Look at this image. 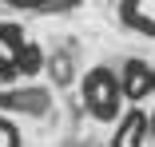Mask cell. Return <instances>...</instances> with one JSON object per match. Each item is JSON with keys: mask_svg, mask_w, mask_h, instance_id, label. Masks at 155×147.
Here are the masks:
<instances>
[{"mask_svg": "<svg viewBox=\"0 0 155 147\" xmlns=\"http://www.w3.org/2000/svg\"><path fill=\"white\" fill-rule=\"evenodd\" d=\"M40 68H44V52L24 32V24L0 20V83L12 87L16 80H32Z\"/></svg>", "mask_w": 155, "mask_h": 147, "instance_id": "1", "label": "cell"}, {"mask_svg": "<svg viewBox=\"0 0 155 147\" xmlns=\"http://www.w3.org/2000/svg\"><path fill=\"white\" fill-rule=\"evenodd\" d=\"M80 103L84 111L91 115V119H100V123H111L123 115V87H119V72L107 68V64H96V68H87L84 80H80Z\"/></svg>", "mask_w": 155, "mask_h": 147, "instance_id": "2", "label": "cell"}, {"mask_svg": "<svg viewBox=\"0 0 155 147\" xmlns=\"http://www.w3.org/2000/svg\"><path fill=\"white\" fill-rule=\"evenodd\" d=\"M115 72H119V87H123L127 107H143V100L155 96V64L139 60V56H127Z\"/></svg>", "mask_w": 155, "mask_h": 147, "instance_id": "3", "label": "cell"}, {"mask_svg": "<svg viewBox=\"0 0 155 147\" xmlns=\"http://www.w3.org/2000/svg\"><path fill=\"white\" fill-rule=\"evenodd\" d=\"M0 111L4 115H28V119H40L52 111V92L40 83H24V87H4L0 83Z\"/></svg>", "mask_w": 155, "mask_h": 147, "instance_id": "4", "label": "cell"}, {"mask_svg": "<svg viewBox=\"0 0 155 147\" xmlns=\"http://www.w3.org/2000/svg\"><path fill=\"white\" fill-rule=\"evenodd\" d=\"M147 139H151V111L123 107V115L111 127V147H143Z\"/></svg>", "mask_w": 155, "mask_h": 147, "instance_id": "5", "label": "cell"}, {"mask_svg": "<svg viewBox=\"0 0 155 147\" xmlns=\"http://www.w3.org/2000/svg\"><path fill=\"white\" fill-rule=\"evenodd\" d=\"M115 16L127 32H139V36L155 40V0H119Z\"/></svg>", "mask_w": 155, "mask_h": 147, "instance_id": "6", "label": "cell"}, {"mask_svg": "<svg viewBox=\"0 0 155 147\" xmlns=\"http://www.w3.org/2000/svg\"><path fill=\"white\" fill-rule=\"evenodd\" d=\"M0 147H24V135H20L16 119L4 115V111H0Z\"/></svg>", "mask_w": 155, "mask_h": 147, "instance_id": "7", "label": "cell"}, {"mask_svg": "<svg viewBox=\"0 0 155 147\" xmlns=\"http://www.w3.org/2000/svg\"><path fill=\"white\" fill-rule=\"evenodd\" d=\"M151 139H155V111H151Z\"/></svg>", "mask_w": 155, "mask_h": 147, "instance_id": "8", "label": "cell"}]
</instances>
